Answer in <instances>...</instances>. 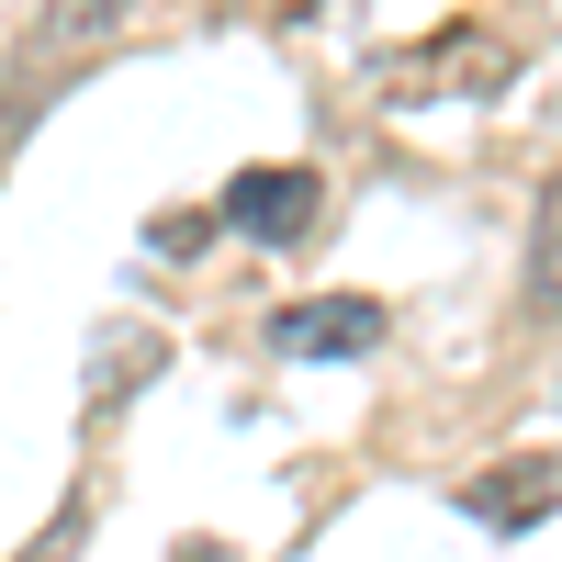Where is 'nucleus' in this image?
<instances>
[{"mask_svg": "<svg viewBox=\"0 0 562 562\" xmlns=\"http://www.w3.org/2000/svg\"><path fill=\"white\" fill-rule=\"evenodd\" d=\"M506 79H518V45H506V34H484V23L428 34L416 57H394V68H383V90H394V102H428V90H506Z\"/></svg>", "mask_w": 562, "mask_h": 562, "instance_id": "obj_1", "label": "nucleus"}, {"mask_svg": "<svg viewBox=\"0 0 562 562\" xmlns=\"http://www.w3.org/2000/svg\"><path fill=\"white\" fill-rule=\"evenodd\" d=\"M315 203H326V180L315 169H293V158H270V169H237L225 180V225H237V237H259V248H293L304 225H315Z\"/></svg>", "mask_w": 562, "mask_h": 562, "instance_id": "obj_2", "label": "nucleus"}, {"mask_svg": "<svg viewBox=\"0 0 562 562\" xmlns=\"http://www.w3.org/2000/svg\"><path fill=\"white\" fill-rule=\"evenodd\" d=\"M383 338V304L371 293H315V304H281L270 315V349L281 360H360Z\"/></svg>", "mask_w": 562, "mask_h": 562, "instance_id": "obj_3", "label": "nucleus"}, {"mask_svg": "<svg viewBox=\"0 0 562 562\" xmlns=\"http://www.w3.org/2000/svg\"><path fill=\"white\" fill-rule=\"evenodd\" d=\"M551 506H562V461L551 450H518V461H495V473L461 484V518L473 529H529V518H551Z\"/></svg>", "mask_w": 562, "mask_h": 562, "instance_id": "obj_4", "label": "nucleus"}, {"mask_svg": "<svg viewBox=\"0 0 562 562\" xmlns=\"http://www.w3.org/2000/svg\"><path fill=\"white\" fill-rule=\"evenodd\" d=\"M147 371H158V326H113V338H102V360H90V405L135 394Z\"/></svg>", "mask_w": 562, "mask_h": 562, "instance_id": "obj_5", "label": "nucleus"}, {"mask_svg": "<svg viewBox=\"0 0 562 562\" xmlns=\"http://www.w3.org/2000/svg\"><path fill=\"white\" fill-rule=\"evenodd\" d=\"M135 0H45V57H79V45H102Z\"/></svg>", "mask_w": 562, "mask_h": 562, "instance_id": "obj_6", "label": "nucleus"}, {"mask_svg": "<svg viewBox=\"0 0 562 562\" xmlns=\"http://www.w3.org/2000/svg\"><path fill=\"white\" fill-rule=\"evenodd\" d=\"M529 304L562 315V180L540 192V225H529Z\"/></svg>", "mask_w": 562, "mask_h": 562, "instance_id": "obj_7", "label": "nucleus"}, {"mask_svg": "<svg viewBox=\"0 0 562 562\" xmlns=\"http://www.w3.org/2000/svg\"><path fill=\"white\" fill-rule=\"evenodd\" d=\"M214 225H225V214H158V225H147V248H158V259H192Z\"/></svg>", "mask_w": 562, "mask_h": 562, "instance_id": "obj_8", "label": "nucleus"}]
</instances>
